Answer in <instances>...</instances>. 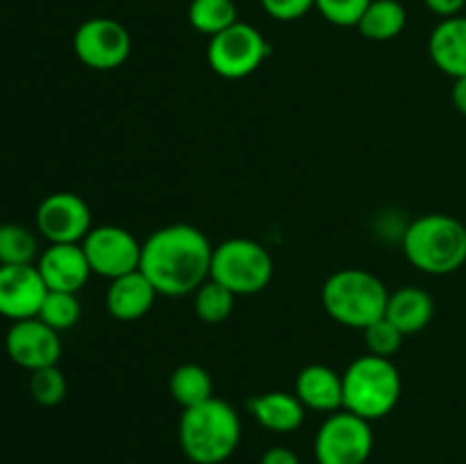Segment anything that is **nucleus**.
I'll return each mask as SVG.
<instances>
[{
  "mask_svg": "<svg viewBox=\"0 0 466 464\" xmlns=\"http://www.w3.org/2000/svg\"><path fill=\"white\" fill-rule=\"evenodd\" d=\"M212 244L203 230L189 223H173L155 230L141 244L139 271L153 282L159 296L194 294L209 280Z\"/></svg>",
  "mask_w": 466,
  "mask_h": 464,
  "instance_id": "nucleus-1",
  "label": "nucleus"
},
{
  "mask_svg": "<svg viewBox=\"0 0 466 464\" xmlns=\"http://www.w3.org/2000/svg\"><path fill=\"white\" fill-rule=\"evenodd\" d=\"M180 449L194 464H221L241 441V421L228 400L212 396L187 408L177 426Z\"/></svg>",
  "mask_w": 466,
  "mask_h": 464,
  "instance_id": "nucleus-2",
  "label": "nucleus"
},
{
  "mask_svg": "<svg viewBox=\"0 0 466 464\" xmlns=\"http://www.w3.org/2000/svg\"><path fill=\"white\" fill-rule=\"evenodd\" d=\"M403 253L428 276H449L466 264V226L449 214H426L408 226Z\"/></svg>",
  "mask_w": 466,
  "mask_h": 464,
  "instance_id": "nucleus-3",
  "label": "nucleus"
},
{
  "mask_svg": "<svg viewBox=\"0 0 466 464\" xmlns=\"http://www.w3.org/2000/svg\"><path fill=\"white\" fill-rule=\"evenodd\" d=\"M390 291L378 276L364 268H341L332 273L321 289L323 309L339 326L364 330L385 317Z\"/></svg>",
  "mask_w": 466,
  "mask_h": 464,
  "instance_id": "nucleus-4",
  "label": "nucleus"
},
{
  "mask_svg": "<svg viewBox=\"0 0 466 464\" xmlns=\"http://www.w3.org/2000/svg\"><path fill=\"white\" fill-rule=\"evenodd\" d=\"M344 409L376 421L387 417L399 405L403 380L390 358L362 355L353 359L344 376Z\"/></svg>",
  "mask_w": 466,
  "mask_h": 464,
  "instance_id": "nucleus-5",
  "label": "nucleus"
},
{
  "mask_svg": "<svg viewBox=\"0 0 466 464\" xmlns=\"http://www.w3.org/2000/svg\"><path fill=\"white\" fill-rule=\"evenodd\" d=\"M209 277L221 282L235 296L258 294L271 282L273 257L258 241L235 237L214 248Z\"/></svg>",
  "mask_w": 466,
  "mask_h": 464,
  "instance_id": "nucleus-6",
  "label": "nucleus"
},
{
  "mask_svg": "<svg viewBox=\"0 0 466 464\" xmlns=\"http://www.w3.org/2000/svg\"><path fill=\"white\" fill-rule=\"evenodd\" d=\"M271 55V44L258 27L237 21L228 30L209 36L208 64L226 80H244L253 76Z\"/></svg>",
  "mask_w": 466,
  "mask_h": 464,
  "instance_id": "nucleus-7",
  "label": "nucleus"
},
{
  "mask_svg": "<svg viewBox=\"0 0 466 464\" xmlns=\"http://www.w3.org/2000/svg\"><path fill=\"white\" fill-rule=\"evenodd\" d=\"M371 450V421L349 409L332 412L314 437V458L319 464H367Z\"/></svg>",
  "mask_w": 466,
  "mask_h": 464,
  "instance_id": "nucleus-8",
  "label": "nucleus"
},
{
  "mask_svg": "<svg viewBox=\"0 0 466 464\" xmlns=\"http://www.w3.org/2000/svg\"><path fill=\"white\" fill-rule=\"evenodd\" d=\"M76 57L94 71H114L132 53V39L126 25L114 18L96 16L82 23L73 35Z\"/></svg>",
  "mask_w": 466,
  "mask_h": 464,
  "instance_id": "nucleus-9",
  "label": "nucleus"
},
{
  "mask_svg": "<svg viewBox=\"0 0 466 464\" xmlns=\"http://www.w3.org/2000/svg\"><path fill=\"white\" fill-rule=\"evenodd\" d=\"M89 267L96 276L116 277L139 271L141 244L130 230L121 226H98L91 227L89 235L82 239Z\"/></svg>",
  "mask_w": 466,
  "mask_h": 464,
  "instance_id": "nucleus-10",
  "label": "nucleus"
},
{
  "mask_svg": "<svg viewBox=\"0 0 466 464\" xmlns=\"http://www.w3.org/2000/svg\"><path fill=\"white\" fill-rule=\"evenodd\" d=\"M36 232L50 244H82L91 226V207L82 196L55 191L46 196L35 214Z\"/></svg>",
  "mask_w": 466,
  "mask_h": 464,
  "instance_id": "nucleus-11",
  "label": "nucleus"
},
{
  "mask_svg": "<svg viewBox=\"0 0 466 464\" xmlns=\"http://www.w3.org/2000/svg\"><path fill=\"white\" fill-rule=\"evenodd\" d=\"M5 350L9 359L27 371L53 367L62 358V341L59 332L46 326L41 318H23L14 321L5 335Z\"/></svg>",
  "mask_w": 466,
  "mask_h": 464,
  "instance_id": "nucleus-12",
  "label": "nucleus"
},
{
  "mask_svg": "<svg viewBox=\"0 0 466 464\" xmlns=\"http://www.w3.org/2000/svg\"><path fill=\"white\" fill-rule=\"evenodd\" d=\"M46 294L36 264H0V317L12 323L36 317Z\"/></svg>",
  "mask_w": 466,
  "mask_h": 464,
  "instance_id": "nucleus-13",
  "label": "nucleus"
},
{
  "mask_svg": "<svg viewBox=\"0 0 466 464\" xmlns=\"http://www.w3.org/2000/svg\"><path fill=\"white\" fill-rule=\"evenodd\" d=\"M36 268L50 291L71 294H77L94 273L82 244H50L36 259Z\"/></svg>",
  "mask_w": 466,
  "mask_h": 464,
  "instance_id": "nucleus-14",
  "label": "nucleus"
},
{
  "mask_svg": "<svg viewBox=\"0 0 466 464\" xmlns=\"http://www.w3.org/2000/svg\"><path fill=\"white\" fill-rule=\"evenodd\" d=\"M157 296V289L144 273L132 271L109 282L105 305H107V312L116 321L130 323L146 317L153 309Z\"/></svg>",
  "mask_w": 466,
  "mask_h": 464,
  "instance_id": "nucleus-15",
  "label": "nucleus"
},
{
  "mask_svg": "<svg viewBox=\"0 0 466 464\" xmlns=\"http://www.w3.org/2000/svg\"><path fill=\"white\" fill-rule=\"evenodd\" d=\"M296 396L314 412L344 409V378L326 364H309L296 378Z\"/></svg>",
  "mask_w": 466,
  "mask_h": 464,
  "instance_id": "nucleus-16",
  "label": "nucleus"
},
{
  "mask_svg": "<svg viewBox=\"0 0 466 464\" xmlns=\"http://www.w3.org/2000/svg\"><path fill=\"white\" fill-rule=\"evenodd\" d=\"M428 53L435 66L453 80L466 77V16L444 18L432 30Z\"/></svg>",
  "mask_w": 466,
  "mask_h": 464,
  "instance_id": "nucleus-17",
  "label": "nucleus"
},
{
  "mask_svg": "<svg viewBox=\"0 0 466 464\" xmlns=\"http://www.w3.org/2000/svg\"><path fill=\"white\" fill-rule=\"evenodd\" d=\"M248 409L262 428L271 432H294L305 421V405L289 391H267L248 400Z\"/></svg>",
  "mask_w": 466,
  "mask_h": 464,
  "instance_id": "nucleus-18",
  "label": "nucleus"
},
{
  "mask_svg": "<svg viewBox=\"0 0 466 464\" xmlns=\"http://www.w3.org/2000/svg\"><path fill=\"white\" fill-rule=\"evenodd\" d=\"M435 317V300L426 289L403 287L387 298L385 318H390L403 335H414L428 328Z\"/></svg>",
  "mask_w": 466,
  "mask_h": 464,
  "instance_id": "nucleus-19",
  "label": "nucleus"
},
{
  "mask_svg": "<svg viewBox=\"0 0 466 464\" xmlns=\"http://www.w3.org/2000/svg\"><path fill=\"white\" fill-rule=\"evenodd\" d=\"M408 14L399 0H371L358 23L362 36L371 41H391L405 30Z\"/></svg>",
  "mask_w": 466,
  "mask_h": 464,
  "instance_id": "nucleus-20",
  "label": "nucleus"
},
{
  "mask_svg": "<svg viewBox=\"0 0 466 464\" xmlns=\"http://www.w3.org/2000/svg\"><path fill=\"white\" fill-rule=\"evenodd\" d=\"M168 391L182 408H194L214 396V382L208 368L198 364H180L168 378Z\"/></svg>",
  "mask_w": 466,
  "mask_h": 464,
  "instance_id": "nucleus-21",
  "label": "nucleus"
},
{
  "mask_svg": "<svg viewBox=\"0 0 466 464\" xmlns=\"http://www.w3.org/2000/svg\"><path fill=\"white\" fill-rule=\"evenodd\" d=\"M187 16L196 32L208 36L218 35L239 21L235 0H191Z\"/></svg>",
  "mask_w": 466,
  "mask_h": 464,
  "instance_id": "nucleus-22",
  "label": "nucleus"
},
{
  "mask_svg": "<svg viewBox=\"0 0 466 464\" xmlns=\"http://www.w3.org/2000/svg\"><path fill=\"white\" fill-rule=\"evenodd\" d=\"M39 255V241L30 227L0 223V264H35Z\"/></svg>",
  "mask_w": 466,
  "mask_h": 464,
  "instance_id": "nucleus-23",
  "label": "nucleus"
},
{
  "mask_svg": "<svg viewBox=\"0 0 466 464\" xmlns=\"http://www.w3.org/2000/svg\"><path fill=\"white\" fill-rule=\"evenodd\" d=\"M235 298L237 296L228 287L209 277L194 291V309L200 321L217 326L230 317L232 309H235Z\"/></svg>",
  "mask_w": 466,
  "mask_h": 464,
  "instance_id": "nucleus-24",
  "label": "nucleus"
},
{
  "mask_svg": "<svg viewBox=\"0 0 466 464\" xmlns=\"http://www.w3.org/2000/svg\"><path fill=\"white\" fill-rule=\"evenodd\" d=\"M36 318H41L46 326H50L57 332L68 330V328L76 326L77 318H80V300H77V294L48 289Z\"/></svg>",
  "mask_w": 466,
  "mask_h": 464,
  "instance_id": "nucleus-25",
  "label": "nucleus"
},
{
  "mask_svg": "<svg viewBox=\"0 0 466 464\" xmlns=\"http://www.w3.org/2000/svg\"><path fill=\"white\" fill-rule=\"evenodd\" d=\"M66 376L57 364L30 371V394L44 408H55V405L62 403L66 398Z\"/></svg>",
  "mask_w": 466,
  "mask_h": 464,
  "instance_id": "nucleus-26",
  "label": "nucleus"
},
{
  "mask_svg": "<svg viewBox=\"0 0 466 464\" xmlns=\"http://www.w3.org/2000/svg\"><path fill=\"white\" fill-rule=\"evenodd\" d=\"M364 341H367V348L371 355H378V358H394L396 353L403 346V332L390 321V318H378L371 326L364 328Z\"/></svg>",
  "mask_w": 466,
  "mask_h": 464,
  "instance_id": "nucleus-27",
  "label": "nucleus"
},
{
  "mask_svg": "<svg viewBox=\"0 0 466 464\" xmlns=\"http://www.w3.org/2000/svg\"><path fill=\"white\" fill-rule=\"evenodd\" d=\"M369 5L371 0H314V7L321 12V16L339 27H358Z\"/></svg>",
  "mask_w": 466,
  "mask_h": 464,
  "instance_id": "nucleus-28",
  "label": "nucleus"
},
{
  "mask_svg": "<svg viewBox=\"0 0 466 464\" xmlns=\"http://www.w3.org/2000/svg\"><path fill=\"white\" fill-rule=\"evenodd\" d=\"M264 12L276 21H296L314 7V0H259Z\"/></svg>",
  "mask_w": 466,
  "mask_h": 464,
  "instance_id": "nucleus-29",
  "label": "nucleus"
},
{
  "mask_svg": "<svg viewBox=\"0 0 466 464\" xmlns=\"http://www.w3.org/2000/svg\"><path fill=\"white\" fill-rule=\"evenodd\" d=\"M423 3H426V7L431 9L432 14H437V16L451 18V16H460L466 0H423Z\"/></svg>",
  "mask_w": 466,
  "mask_h": 464,
  "instance_id": "nucleus-30",
  "label": "nucleus"
},
{
  "mask_svg": "<svg viewBox=\"0 0 466 464\" xmlns=\"http://www.w3.org/2000/svg\"><path fill=\"white\" fill-rule=\"evenodd\" d=\"M259 464H300V458L287 446H273L262 455Z\"/></svg>",
  "mask_w": 466,
  "mask_h": 464,
  "instance_id": "nucleus-31",
  "label": "nucleus"
},
{
  "mask_svg": "<svg viewBox=\"0 0 466 464\" xmlns=\"http://www.w3.org/2000/svg\"><path fill=\"white\" fill-rule=\"evenodd\" d=\"M451 98H453L455 109L466 116V77H458L453 82V91H451Z\"/></svg>",
  "mask_w": 466,
  "mask_h": 464,
  "instance_id": "nucleus-32",
  "label": "nucleus"
}]
</instances>
